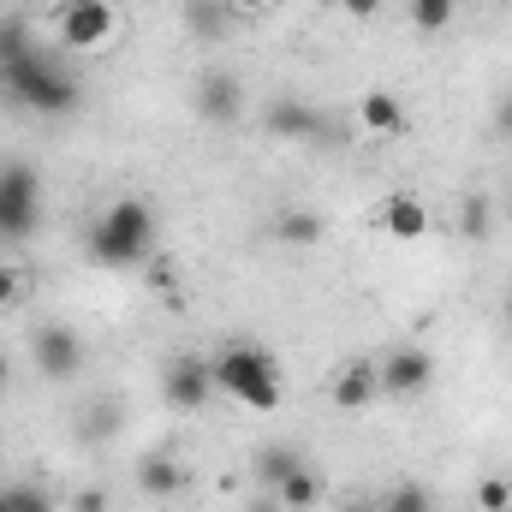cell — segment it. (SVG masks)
Instances as JSON below:
<instances>
[{"mask_svg": "<svg viewBox=\"0 0 512 512\" xmlns=\"http://www.w3.org/2000/svg\"><path fill=\"white\" fill-rule=\"evenodd\" d=\"M90 256L102 268H143L155 256V209L143 197H120L102 209V221L90 227Z\"/></svg>", "mask_w": 512, "mask_h": 512, "instance_id": "6da1fadb", "label": "cell"}, {"mask_svg": "<svg viewBox=\"0 0 512 512\" xmlns=\"http://www.w3.org/2000/svg\"><path fill=\"white\" fill-rule=\"evenodd\" d=\"M0 90L18 102V108H30V114H72L78 108V84L54 66V54H42V48H30V54H18L12 66H0Z\"/></svg>", "mask_w": 512, "mask_h": 512, "instance_id": "7a4b0ae2", "label": "cell"}, {"mask_svg": "<svg viewBox=\"0 0 512 512\" xmlns=\"http://www.w3.org/2000/svg\"><path fill=\"white\" fill-rule=\"evenodd\" d=\"M209 370H215V393H227V399H239L251 411H274L280 405V364L262 346H221L209 358Z\"/></svg>", "mask_w": 512, "mask_h": 512, "instance_id": "3957f363", "label": "cell"}, {"mask_svg": "<svg viewBox=\"0 0 512 512\" xmlns=\"http://www.w3.org/2000/svg\"><path fill=\"white\" fill-rule=\"evenodd\" d=\"M42 227V173L30 161H0V239L24 245Z\"/></svg>", "mask_w": 512, "mask_h": 512, "instance_id": "277c9868", "label": "cell"}, {"mask_svg": "<svg viewBox=\"0 0 512 512\" xmlns=\"http://www.w3.org/2000/svg\"><path fill=\"white\" fill-rule=\"evenodd\" d=\"M114 30H120L114 0H66V6H60V36H66V48H78V54L108 48Z\"/></svg>", "mask_w": 512, "mask_h": 512, "instance_id": "5b68a950", "label": "cell"}, {"mask_svg": "<svg viewBox=\"0 0 512 512\" xmlns=\"http://www.w3.org/2000/svg\"><path fill=\"white\" fill-rule=\"evenodd\" d=\"M376 382H382V399H417L435 382V358L423 346H393L376 364Z\"/></svg>", "mask_w": 512, "mask_h": 512, "instance_id": "8992f818", "label": "cell"}, {"mask_svg": "<svg viewBox=\"0 0 512 512\" xmlns=\"http://www.w3.org/2000/svg\"><path fill=\"white\" fill-rule=\"evenodd\" d=\"M209 393H215V370H209V358H191V352L167 358V370H161V399H167L173 411H203Z\"/></svg>", "mask_w": 512, "mask_h": 512, "instance_id": "52a82bcc", "label": "cell"}, {"mask_svg": "<svg viewBox=\"0 0 512 512\" xmlns=\"http://www.w3.org/2000/svg\"><path fill=\"white\" fill-rule=\"evenodd\" d=\"M30 358H36V370H42L48 382H72L78 364H84V340H78L66 322H42V328L30 334Z\"/></svg>", "mask_w": 512, "mask_h": 512, "instance_id": "ba28073f", "label": "cell"}, {"mask_svg": "<svg viewBox=\"0 0 512 512\" xmlns=\"http://www.w3.org/2000/svg\"><path fill=\"white\" fill-rule=\"evenodd\" d=\"M197 114H203L209 126H239V120H245V90H239V78H233V72H203V84H197Z\"/></svg>", "mask_w": 512, "mask_h": 512, "instance_id": "9c48e42d", "label": "cell"}, {"mask_svg": "<svg viewBox=\"0 0 512 512\" xmlns=\"http://www.w3.org/2000/svg\"><path fill=\"white\" fill-rule=\"evenodd\" d=\"M137 495H149V501H173V495H185V471H179V459H173V453H143V459H137Z\"/></svg>", "mask_w": 512, "mask_h": 512, "instance_id": "30bf717a", "label": "cell"}, {"mask_svg": "<svg viewBox=\"0 0 512 512\" xmlns=\"http://www.w3.org/2000/svg\"><path fill=\"white\" fill-rule=\"evenodd\" d=\"M340 411H364V405H376L382 399V382H376V364L370 358H358V364H346L340 376H334V393H328Z\"/></svg>", "mask_w": 512, "mask_h": 512, "instance_id": "8fae6325", "label": "cell"}, {"mask_svg": "<svg viewBox=\"0 0 512 512\" xmlns=\"http://www.w3.org/2000/svg\"><path fill=\"white\" fill-rule=\"evenodd\" d=\"M352 114H358V126L376 131V137H399V131H405V102H399L393 90H364Z\"/></svg>", "mask_w": 512, "mask_h": 512, "instance_id": "7c38bea8", "label": "cell"}, {"mask_svg": "<svg viewBox=\"0 0 512 512\" xmlns=\"http://www.w3.org/2000/svg\"><path fill=\"white\" fill-rule=\"evenodd\" d=\"M298 465H304V453H298V447H286V441H268V447H256V453H251V477H256V489H262V495H274Z\"/></svg>", "mask_w": 512, "mask_h": 512, "instance_id": "4fadbf2b", "label": "cell"}, {"mask_svg": "<svg viewBox=\"0 0 512 512\" xmlns=\"http://www.w3.org/2000/svg\"><path fill=\"white\" fill-rule=\"evenodd\" d=\"M382 227L399 239V245H417V239L429 233V209H423L417 197H405V191H399V197H387V203H382Z\"/></svg>", "mask_w": 512, "mask_h": 512, "instance_id": "5bb4252c", "label": "cell"}, {"mask_svg": "<svg viewBox=\"0 0 512 512\" xmlns=\"http://www.w3.org/2000/svg\"><path fill=\"white\" fill-rule=\"evenodd\" d=\"M262 126L274 131V137H322V114L310 102H274L262 114Z\"/></svg>", "mask_w": 512, "mask_h": 512, "instance_id": "9a60e30c", "label": "cell"}, {"mask_svg": "<svg viewBox=\"0 0 512 512\" xmlns=\"http://www.w3.org/2000/svg\"><path fill=\"white\" fill-rule=\"evenodd\" d=\"M322 495H328V483H322V471H310V465H298V471L274 489V501H280L286 512H316Z\"/></svg>", "mask_w": 512, "mask_h": 512, "instance_id": "2e32d148", "label": "cell"}, {"mask_svg": "<svg viewBox=\"0 0 512 512\" xmlns=\"http://www.w3.org/2000/svg\"><path fill=\"white\" fill-rule=\"evenodd\" d=\"M322 233H328V227H322V215H316V209H280V215H274V239H280V245H292V251L322 245Z\"/></svg>", "mask_w": 512, "mask_h": 512, "instance_id": "e0dca14e", "label": "cell"}, {"mask_svg": "<svg viewBox=\"0 0 512 512\" xmlns=\"http://www.w3.org/2000/svg\"><path fill=\"white\" fill-rule=\"evenodd\" d=\"M30 48H36L30 24H24L18 12H6V18H0V66H12V60H18V54H30Z\"/></svg>", "mask_w": 512, "mask_h": 512, "instance_id": "ac0fdd59", "label": "cell"}, {"mask_svg": "<svg viewBox=\"0 0 512 512\" xmlns=\"http://www.w3.org/2000/svg\"><path fill=\"white\" fill-rule=\"evenodd\" d=\"M376 501H382V512H435V501H429L423 483H393V489H382Z\"/></svg>", "mask_w": 512, "mask_h": 512, "instance_id": "d6986e66", "label": "cell"}, {"mask_svg": "<svg viewBox=\"0 0 512 512\" xmlns=\"http://www.w3.org/2000/svg\"><path fill=\"white\" fill-rule=\"evenodd\" d=\"M78 435H84V441H108V435H120V405H114V399H96Z\"/></svg>", "mask_w": 512, "mask_h": 512, "instance_id": "ffe728a7", "label": "cell"}, {"mask_svg": "<svg viewBox=\"0 0 512 512\" xmlns=\"http://www.w3.org/2000/svg\"><path fill=\"white\" fill-rule=\"evenodd\" d=\"M453 6L459 0H411V24L417 30H447L453 24Z\"/></svg>", "mask_w": 512, "mask_h": 512, "instance_id": "44dd1931", "label": "cell"}, {"mask_svg": "<svg viewBox=\"0 0 512 512\" xmlns=\"http://www.w3.org/2000/svg\"><path fill=\"white\" fill-rule=\"evenodd\" d=\"M477 507L483 512H512V483L507 477H483V483H477Z\"/></svg>", "mask_w": 512, "mask_h": 512, "instance_id": "7402d4cb", "label": "cell"}, {"mask_svg": "<svg viewBox=\"0 0 512 512\" xmlns=\"http://www.w3.org/2000/svg\"><path fill=\"white\" fill-rule=\"evenodd\" d=\"M0 512H54V501L42 489H6L0 495Z\"/></svg>", "mask_w": 512, "mask_h": 512, "instance_id": "603a6c76", "label": "cell"}, {"mask_svg": "<svg viewBox=\"0 0 512 512\" xmlns=\"http://www.w3.org/2000/svg\"><path fill=\"white\" fill-rule=\"evenodd\" d=\"M143 274H149V286H155V292H167V298L179 304V280H173V262H167V256H149V262H143Z\"/></svg>", "mask_w": 512, "mask_h": 512, "instance_id": "cb8c5ba5", "label": "cell"}, {"mask_svg": "<svg viewBox=\"0 0 512 512\" xmlns=\"http://www.w3.org/2000/svg\"><path fill=\"white\" fill-rule=\"evenodd\" d=\"M114 501H108V489H78L72 495V512H108Z\"/></svg>", "mask_w": 512, "mask_h": 512, "instance_id": "d4e9b609", "label": "cell"}, {"mask_svg": "<svg viewBox=\"0 0 512 512\" xmlns=\"http://www.w3.org/2000/svg\"><path fill=\"white\" fill-rule=\"evenodd\" d=\"M18 292H24L18 268H12V262H0V310H6V304H18Z\"/></svg>", "mask_w": 512, "mask_h": 512, "instance_id": "484cf974", "label": "cell"}, {"mask_svg": "<svg viewBox=\"0 0 512 512\" xmlns=\"http://www.w3.org/2000/svg\"><path fill=\"white\" fill-rule=\"evenodd\" d=\"M483 209H489L483 197H471V203H465V233H471V239H477V233L489 227V215H483Z\"/></svg>", "mask_w": 512, "mask_h": 512, "instance_id": "4316f807", "label": "cell"}, {"mask_svg": "<svg viewBox=\"0 0 512 512\" xmlns=\"http://www.w3.org/2000/svg\"><path fill=\"white\" fill-rule=\"evenodd\" d=\"M340 6H346V12H352L358 24H370V18H382V0H340Z\"/></svg>", "mask_w": 512, "mask_h": 512, "instance_id": "83f0119b", "label": "cell"}, {"mask_svg": "<svg viewBox=\"0 0 512 512\" xmlns=\"http://www.w3.org/2000/svg\"><path fill=\"white\" fill-rule=\"evenodd\" d=\"M340 512H382V501H376V495H352Z\"/></svg>", "mask_w": 512, "mask_h": 512, "instance_id": "f1b7e54d", "label": "cell"}, {"mask_svg": "<svg viewBox=\"0 0 512 512\" xmlns=\"http://www.w3.org/2000/svg\"><path fill=\"white\" fill-rule=\"evenodd\" d=\"M495 137H512V96L501 102V114H495Z\"/></svg>", "mask_w": 512, "mask_h": 512, "instance_id": "f546056e", "label": "cell"}, {"mask_svg": "<svg viewBox=\"0 0 512 512\" xmlns=\"http://www.w3.org/2000/svg\"><path fill=\"white\" fill-rule=\"evenodd\" d=\"M245 512H286V507H280L274 495H262V489H256V501H251V507H245Z\"/></svg>", "mask_w": 512, "mask_h": 512, "instance_id": "4dcf8cb0", "label": "cell"}, {"mask_svg": "<svg viewBox=\"0 0 512 512\" xmlns=\"http://www.w3.org/2000/svg\"><path fill=\"white\" fill-rule=\"evenodd\" d=\"M233 6H239V12H245V18H256V12H262V6H268V0H233Z\"/></svg>", "mask_w": 512, "mask_h": 512, "instance_id": "1f68e13d", "label": "cell"}, {"mask_svg": "<svg viewBox=\"0 0 512 512\" xmlns=\"http://www.w3.org/2000/svg\"><path fill=\"white\" fill-rule=\"evenodd\" d=\"M6 376H12V364H6V352H0V387H6Z\"/></svg>", "mask_w": 512, "mask_h": 512, "instance_id": "d6a6232c", "label": "cell"}]
</instances>
